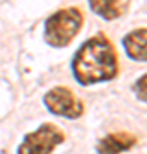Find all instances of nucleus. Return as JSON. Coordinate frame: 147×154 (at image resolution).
Wrapping results in <instances>:
<instances>
[{"instance_id": "nucleus-3", "label": "nucleus", "mask_w": 147, "mask_h": 154, "mask_svg": "<svg viewBox=\"0 0 147 154\" xmlns=\"http://www.w3.org/2000/svg\"><path fill=\"white\" fill-rule=\"evenodd\" d=\"M65 140V134L53 123H44L34 130L33 134H27L22 144L17 149V154H51L57 146H60Z\"/></svg>"}, {"instance_id": "nucleus-8", "label": "nucleus", "mask_w": 147, "mask_h": 154, "mask_svg": "<svg viewBox=\"0 0 147 154\" xmlns=\"http://www.w3.org/2000/svg\"><path fill=\"white\" fill-rule=\"evenodd\" d=\"M145 74L139 79L135 82V86H133V89H135V94H137V98L142 99V101H145Z\"/></svg>"}, {"instance_id": "nucleus-5", "label": "nucleus", "mask_w": 147, "mask_h": 154, "mask_svg": "<svg viewBox=\"0 0 147 154\" xmlns=\"http://www.w3.org/2000/svg\"><path fill=\"white\" fill-rule=\"evenodd\" d=\"M137 144V137L127 132H116L104 135L96 146L98 154H121Z\"/></svg>"}, {"instance_id": "nucleus-7", "label": "nucleus", "mask_w": 147, "mask_h": 154, "mask_svg": "<svg viewBox=\"0 0 147 154\" xmlns=\"http://www.w3.org/2000/svg\"><path fill=\"white\" fill-rule=\"evenodd\" d=\"M89 9L106 21H113L128 9V2H89Z\"/></svg>"}, {"instance_id": "nucleus-6", "label": "nucleus", "mask_w": 147, "mask_h": 154, "mask_svg": "<svg viewBox=\"0 0 147 154\" xmlns=\"http://www.w3.org/2000/svg\"><path fill=\"white\" fill-rule=\"evenodd\" d=\"M147 31L145 28L133 29L123 38V46L132 60L145 62L147 60Z\"/></svg>"}, {"instance_id": "nucleus-4", "label": "nucleus", "mask_w": 147, "mask_h": 154, "mask_svg": "<svg viewBox=\"0 0 147 154\" xmlns=\"http://www.w3.org/2000/svg\"><path fill=\"white\" fill-rule=\"evenodd\" d=\"M43 103L46 110L53 115L75 120L84 113V103L69 88H53L44 94Z\"/></svg>"}, {"instance_id": "nucleus-1", "label": "nucleus", "mask_w": 147, "mask_h": 154, "mask_svg": "<svg viewBox=\"0 0 147 154\" xmlns=\"http://www.w3.org/2000/svg\"><path fill=\"white\" fill-rule=\"evenodd\" d=\"M72 72L82 86L115 79L118 74V60L109 39L104 34H96L87 39L74 55Z\"/></svg>"}, {"instance_id": "nucleus-2", "label": "nucleus", "mask_w": 147, "mask_h": 154, "mask_svg": "<svg viewBox=\"0 0 147 154\" xmlns=\"http://www.w3.org/2000/svg\"><path fill=\"white\" fill-rule=\"evenodd\" d=\"M82 22L84 17L77 7L57 11L44 21V41L50 46L63 48L79 34Z\"/></svg>"}]
</instances>
